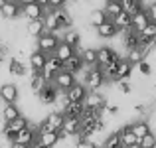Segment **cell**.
<instances>
[{
  "mask_svg": "<svg viewBox=\"0 0 156 148\" xmlns=\"http://www.w3.org/2000/svg\"><path fill=\"white\" fill-rule=\"evenodd\" d=\"M6 2H8V0H0V10L4 8V4H6Z\"/></svg>",
  "mask_w": 156,
  "mask_h": 148,
  "instance_id": "681fc988",
  "label": "cell"
},
{
  "mask_svg": "<svg viewBox=\"0 0 156 148\" xmlns=\"http://www.w3.org/2000/svg\"><path fill=\"white\" fill-rule=\"evenodd\" d=\"M20 115H22V111H20V107L16 105H4L2 107V121H4V125L6 122H12L14 118H18Z\"/></svg>",
  "mask_w": 156,
  "mask_h": 148,
  "instance_id": "d6a6232c",
  "label": "cell"
},
{
  "mask_svg": "<svg viewBox=\"0 0 156 148\" xmlns=\"http://www.w3.org/2000/svg\"><path fill=\"white\" fill-rule=\"evenodd\" d=\"M73 148H99V144H95L93 140H77L73 142Z\"/></svg>",
  "mask_w": 156,
  "mask_h": 148,
  "instance_id": "b9f144b4",
  "label": "cell"
},
{
  "mask_svg": "<svg viewBox=\"0 0 156 148\" xmlns=\"http://www.w3.org/2000/svg\"><path fill=\"white\" fill-rule=\"evenodd\" d=\"M138 146L140 148H156V132H150L146 134L144 138L138 140Z\"/></svg>",
  "mask_w": 156,
  "mask_h": 148,
  "instance_id": "74e56055",
  "label": "cell"
},
{
  "mask_svg": "<svg viewBox=\"0 0 156 148\" xmlns=\"http://www.w3.org/2000/svg\"><path fill=\"white\" fill-rule=\"evenodd\" d=\"M28 125H30V118H28L26 115H20V117H18V118H14L12 122H6V125H4V129H2V136L6 138L8 142H12L16 134H18L22 129H26Z\"/></svg>",
  "mask_w": 156,
  "mask_h": 148,
  "instance_id": "277c9868",
  "label": "cell"
},
{
  "mask_svg": "<svg viewBox=\"0 0 156 148\" xmlns=\"http://www.w3.org/2000/svg\"><path fill=\"white\" fill-rule=\"evenodd\" d=\"M81 130V121L79 118H67L65 117L63 126H61V132H63L65 138H75Z\"/></svg>",
  "mask_w": 156,
  "mask_h": 148,
  "instance_id": "2e32d148",
  "label": "cell"
},
{
  "mask_svg": "<svg viewBox=\"0 0 156 148\" xmlns=\"http://www.w3.org/2000/svg\"><path fill=\"white\" fill-rule=\"evenodd\" d=\"M48 2H50V0H36V4H40L42 8H46V6H48Z\"/></svg>",
  "mask_w": 156,
  "mask_h": 148,
  "instance_id": "7dc6e473",
  "label": "cell"
},
{
  "mask_svg": "<svg viewBox=\"0 0 156 148\" xmlns=\"http://www.w3.org/2000/svg\"><path fill=\"white\" fill-rule=\"evenodd\" d=\"M63 69H65V71H69V73H73V75L77 77L85 69V65H83V61H81V57L75 53V55H71L67 61H63Z\"/></svg>",
  "mask_w": 156,
  "mask_h": 148,
  "instance_id": "cb8c5ba5",
  "label": "cell"
},
{
  "mask_svg": "<svg viewBox=\"0 0 156 148\" xmlns=\"http://www.w3.org/2000/svg\"><path fill=\"white\" fill-rule=\"evenodd\" d=\"M0 99L4 105H14L20 99V89L16 83H2L0 85Z\"/></svg>",
  "mask_w": 156,
  "mask_h": 148,
  "instance_id": "9c48e42d",
  "label": "cell"
},
{
  "mask_svg": "<svg viewBox=\"0 0 156 148\" xmlns=\"http://www.w3.org/2000/svg\"><path fill=\"white\" fill-rule=\"evenodd\" d=\"M51 83H53V87H55L59 93H65L67 89H71L73 85L77 83V77L73 75V73H69V71H65V69H63V71H59L55 75V79H53Z\"/></svg>",
  "mask_w": 156,
  "mask_h": 148,
  "instance_id": "ba28073f",
  "label": "cell"
},
{
  "mask_svg": "<svg viewBox=\"0 0 156 148\" xmlns=\"http://www.w3.org/2000/svg\"><path fill=\"white\" fill-rule=\"evenodd\" d=\"M103 10H105L107 18H109V20H113L115 16H119V14L122 12V4H121V2H105Z\"/></svg>",
  "mask_w": 156,
  "mask_h": 148,
  "instance_id": "8d00e7d4",
  "label": "cell"
},
{
  "mask_svg": "<svg viewBox=\"0 0 156 148\" xmlns=\"http://www.w3.org/2000/svg\"><path fill=\"white\" fill-rule=\"evenodd\" d=\"M133 65L129 63V61L125 59V57H121V61H119V67H117V81H125V79H130V75H133Z\"/></svg>",
  "mask_w": 156,
  "mask_h": 148,
  "instance_id": "1f68e13d",
  "label": "cell"
},
{
  "mask_svg": "<svg viewBox=\"0 0 156 148\" xmlns=\"http://www.w3.org/2000/svg\"><path fill=\"white\" fill-rule=\"evenodd\" d=\"M121 148H122V146H121Z\"/></svg>",
  "mask_w": 156,
  "mask_h": 148,
  "instance_id": "db71d44e",
  "label": "cell"
},
{
  "mask_svg": "<svg viewBox=\"0 0 156 148\" xmlns=\"http://www.w3.org/2000/svg\"><path fill=\"white\" fill-rule=\"evenodd\" d=\"M87 93H89L87 87H85L83 83L77 81L71 89H67V91L63 93V97H65V101H67V103H83L85 97H87Z\"/></svg>",
  "mask_w": 156,
  "mask_h": 148,
  "instance_id": "7c38bea8",
  "label": "cell"
},
{
  "mask_svg": "<svg viewBox=\"0 0 156 148\" xmlns=\"http://www.w3.org/2000/svg\"><path fill=\"white\" fill-rule=\"evenodd\" d=\"M46 59H48L46 53H42V51H38V49H34V51L28 55V61H30L32 73H42L44 65H46Z\"/></svg>",
  "mask_w": 156,
  "mask_h": 148,
  "instance_id": "e0dca14e",
  "label": "cell"
},
{
  "mask_svg": "<svg viewBox=\"0 0 156 148\" xmlns=\"http://www.w3.org/2000/svg\"><path fill=\"white\" fill-rule=\"evenodd\" d=\"M105 2H121V0H105Z\"/></svg>",
  "mask_w": 156,
  "mask_h": 148,
  "instance_id": "f907efd6",
  "label": "cell"
},
{
  "mask_svg": "<svg viewBox=\"0 0 156 148\" xmlns=\"http://www.w3.org/2000/svg\"><path fill=\"white\" fill-rule=\"evenodd\" d=\"M51 14H53V20H55V24H57V30H59L61 34L73 26V16L67 12V8H57V10H51Z\"/></svg>",
  "mask_w": 156,
  "mask_h": 148,
  "instance_id": "30bf717a",
  "label": "cell"
},
{
  "mask_svg": "<svg viewBox=\"0 0 156 148\" xmlns=\"http://www.w3.org/2000/svg\"><path fill=\"white\" fill-rule=\"evenodd\" d=\"M95 32H97V38H101V40H113V38L119 36V30L115 28V24L111 22V20H107L103 26L95 28Z\"/></svg>",
  "mask_w": 156,
  "mask_h": 148,
  "instance_id": "7402d4cb",
  "label": "cell"
},
{
  "mask_svg": "<svg viewBox=\"0 0 156 148\" xmlns=\"http://www.w3.org/2000/svg\"><path fill=\"white\" fill-rule=\"evenodd\" d=\"M36 140H38V125H32V122H30L26 129H22L18 134H16L12 142L22 144V146H30V144H34Z\"/></svg>",
  "mask_w": 156,
  "mask_h": 148,
  "instance_id": "8992f818",
  "label": "cell"
},
{
  "mask_svg": "<svg viewBox=\"0 0 156 148\" xmlns=\"http://www.w3.org/2000/svg\"><path fill=\"white\" fill-rule=\"evenodd\" d=\"M8 73H10V75H16V77H24L28 73V67L18 57H12V59L8 61Z\"/></svg>",
  "mask_w": 156,
  "mask_h": 148,
  "instance_id": "f546056e",
  "label": "cell"
},
{
  "mask_svg": "<svg viewBox=\"0 0 156 148\" xmlns=\"http://www.w3.org/2000/svg\"><path fill=\"white\" fill-rule=\"evenodd\" d=\"M26 34L32 36V38L38 40L42 34H46V24H44V18L42 20H32V22H26Z\"/></svg>",
  "mask_w": 156,
  "mask_h": 148,
  "instance_id": "484cf974",
  "label": "cell"
},
{
  "mask_svg": "<svg viewBox=\"0 0 156 148\" xmlns=\"http://www.w3.org/2000/svg\"><path fill=\"white\" fill-rule=\"evenodd\" d=\"M46 85H48V81L44 79L42 73H32V75H30V89H32V93H34V95H38V93L42 91Z\"/></svg>",
  "mask_w": 156,
  "mask_h": 148,
  "instance_id": "836d02e7",
  "label": "cell"
},
{
  "mask_svg": "<svg viewBox=\"0 0 156 148\" xmlns=\"http://www.w3.org/2000/svg\"><path fill=\"white\" fill-rule=\"evenodd\" d=\"M16 2H18V4H20V6H22V8H24V6H28V4H34V2H36V0H16Z\"/></svg>",
  "mask_w": 156,
  "mask_h": 148,
  "instance_id": "bcb514c9",
  "label": "cell"
},
{
  "mask_svg": "<svg viewBox=\"0 0 156 148\" xmlns=\"http://www.w3.org/2000/svg\"><path fill=\"white\" fill-rule=\"evenodd\" d=\"M117 59H121V53H119L113 46L97 48V65H99V67H105V65L111 63V61H117Z\"/></svg>",
  "mask_w": 156,
  "mask_h": 148,
  "instance_id": "52a82bcc",
  "label": "cell"
},
{
  "mask_svg": "<svg viewBox=\"0 0 156 148\" xmlns=\"http://www.w3.org/2000/svg\"><path fill=\"white\" fill-rule=\"evenodd\" d=\"M129 148H140V146H138V144H133V146H129Z\"/></svg>",
  "mask_w": 156,
  "mask_h": 148,
  "instance_id": "816d5d0a",
  "label": "cell"
},
{
  "mask_svg": "<svg viewBox=\"0 0 156 148\" xmlns=\"http://www.w3.org/2000/svg\"><path fill=\"white\" fill-rule=\"evenodd\" d=\"M107 20H109V18H107V14H105L103 8H93V10L87 14V24H89L91 28H99V26H103Z\"/></svg>",
  "mask_w": 156,
  "mask_h": 148,
  "instance_id": "44dd1931",
  "label": "cell"
},
{
  "mask_svg": "<svg viewBox=\"0 0 156 148\" xmlns=\"http://www.w3.org/2000/svg\"><path fill=\"white\" fill-rule=\"evenodd\" d=\"M117 91L121 95H129L133 91V85H130V79H125V81H117Z\"/></svg>",
  "mask_w": 156,
  "mask_h": 148,
  "instance_id": "f35d334b",
  "label": "cell"
},
{
  "mask_svg": "<svg viewBox=\"0 0 156 148\" xmlns=\"http://www.w3.org/2000/svg\"><path fill=\"white\" fill-rule=\"evenodd\" d=\"M53 55H55L59 61H67L71 55H75V49H73L71 46H67V44L59 42V46H57V49H55V53H53Z\"/></svg>",
  "mask_w": 156,
  "mask_h": 148,
  "instance_id": "d590c367",
  "label": "cell"
},
{
  "mask_svg": "<svg viewBox=\"0 0 156 148\" xmlns=\"http://www.w3.org/2000/svg\"><path fill=\"white\" fill-rule=\"evenodd\" d=\"M121 136H119L117 130H111L109 134L103 138V142H101V148H121Z\"/></svg>",
  "mask_w": 156,
  "mask_h": 148,
  "instance_id": "e575fe53",
  "label": "cell"
},
{
  "mask_svg": "<svg viewBox=\"0 0 156 148\" xmlns=\"http://www.w3.org/2000/svg\"><path fill=\"white\" fill-rule=\"evenodd\" d=\"M79 57H81L85 67H95L97 65V48H83Z\"/></svg>",
  "mask_w": 156,
  "mask_h": 148,
  "instance_id": "4dcf8cb0",
  "label": "cell"
},
{
  "mask_svg": "<svg viewBox=\"0 0 156 148\" xmlns=\"http://www.w3.org/2000/svg\"><path fill=\"white\" fill-rule=\"evenodd\" d=\"M28 148H42V146H40V144H38V140H36V142H34V144H30V146H28Z\"/></svg>",
  "mask_w": 156,
  "mask_h": 148,
  "instance_id": "c3c4849f",
  "label": "cell"
},
{
  "mask_svg": "<svg viewBox=\"0 0 156 148\" xmlns=\"http://www.w3.org/2000/svg\"><path fill=\"white\" fill-rule=\"evenodd\" d=\"M8 53H10V48H8V44L4 42V40H0V63H4V59L8 57Z\"/></svg>",
  "mask_w": 156,
  "mask_h": 148,
  "instance_id": "7bdbcfd3",
  "label": "cell"
},
{
  "mask_svg": "<svg viewBox=\"0 0 156 148\" xmlns=\"http://www.w3.org/2000/svg\"><path fill=\"white\" fill-rule=\"evenodd\" d=\"M59 71H63V61H59L55 55H48L46 65H44V69H42L44 79H46L48 83H51V81L55 79V75H57Z\"/></svg>",
  "mask_w": 156,
  "mask_h": 148,
  "instance_id": "5b68a950",
  "label": "cell"
},
{
  "mask_svg": "<svg viewBox=\"0 0 156 148\" xmlns=\"http://www.w3.org/2000/svg\"><path fill=\"white\" fill-rule=\"evenodd\" d=\"M148 53H150V49H140V48H136V49H129V51H126V57H125V59L129 61L133 67H136L140 61H144L146 57H148Z\"/></svg>",
  "mask_w": 156,
  "mask_h": 148,
  "instance_id": "603a6c76",
  "label": "cell"
},
{
  "mask_svg": "<svg viewBox=\"0 0 156 148\" xmlns=\"http://www.w3.org/2000/svg\"><path fill=\"white\" fill-rule=\"evenodd\" d=\"M119 111H121V109H119V105L107 103V105H105V109H103V113H109L111 117H117V115H119Z\"/></svg>",
  "mask_w": 156,
  "mask_h": 148,
  "instance_id": "ee69618b",
  "label": "cell"
},
{
  "mask_svg": "<svg viewBox=\"0 0 156 148\" xmlns=\"http://www.w3.org/2000/svg\"><path fill=\"white\" fill-rule=\"evenodd\" d=\"M22 18L26 22H32V20H42L44 18V8L40 4H28V6L22 8Z\"/></svg>",
  "mask_w": 156,
  "mask_h": 148,
  "instance_id": "ac0fdd59",
  "label": "cell"
},
{
  "mask_svg": "<svg viewBox=\"0 0 156 148\" xmlns=\"http://www.w3.org/2000/svg\"><path fill=\"white\" fill-rule=\"evenodd\" d=\"M150 24L148 16H146V10L142 8V10H138L136 14H133V30L134 32H142L146 26Z\"/></svg>",
  "mask_w": 156,
  "mask_h": 148,
  "instance_id": "f1b7e54d",
  "label": "cell"
},
{
  "mask_svg": "<svg viewBox=\"0 0 156 148\" xmlns=\"http://www.w3.org/2000/svg\"><path fill=\"white\" fill-rule=\"evenodd\" d=\"M59 36L55 34H50V32H46V34H42L38 40H36V49L42 53H46V55H53L55 53L57 46H59Z\"/></svg>",
  "mask_w": 156,
  "mask_h": 148,
  "instance_id": "3957f363",
  "label": "cell"
},
{
  "mask_svg": "<svg viewBox=\"0 0 156 148\" xmlns=\"http://www.w3.org/2000/svg\"><path fill=\"white\" fill-rule=\"evenodd\" d=\"M63 121H65V115L61 113V111H51V113H48L46 117L38 122V134L57 132V130H61V126H63Z\"/></svg>",
  "mask_w": 156,
  "mask_h": 148,
  "instance_id": "7a4b0ae2",
  "label": "cell"
},
{
  "mask_svg": "<svg viewBox=\"0 0 156 148\" xmlns=\"http://www.w3.org/2000/svg\"><path fill=\"white\" fill-rule=\"evenodd\" d=\"M85 109H93V111H103L105 105H107V97L99 91H89L87 97L83 101Z\"/></svg>",
  "mask_w": 156,
  "mask_h": 148,
  "instance_id": "4fadbf2b",
  "label": "cell"
},
{
  "mask_svg": "<svg viewBox=\"0 0 156 148\" xmlns=\"http://www.w3.org/2000/svg\"><path fill=\"white\" fill-rule=\"evenodd\" d=\"M83 111H85L83 103H65V107L61 109V113H63L67 118H81Z\"/></svg>",
  "mask_w": 156,
  "mask_h": 148,
  "instance_id": "4316f807",
  "label": "cell"
},
{
  "mask_svg": "<svg viewBox=\"0 0 156 148\" xmlns=\"http://www.w3.org/2000/svg\"><path fill=\"white\" fill-rule=\"evenodd\" d=\"M48 6L53 8V10H57V8H65V6H67V0H50Z\"/></svg>",
  "mask_w": 156,
  "mask_h": 148,
  "instance_id": "f6af8a7d",
  "label": "cell"
},
{
  "mask_svg": "<svg viewBox=\"0 0 156 148\" xmlns=\"http://www.w3.org/2000/svg\"><path fill=\"white\" fill-rule=\"evenodd\" d=\"M0 16L4 20H16V18H22V6H20L16 0H8L4 4V8L0 10Z\"/></svg>",
  "mask_w": 156,
  "mask_h": 148,
  "instance_id": "5bb4252c",
  "label": "cell"
},
{
  "mask_svg": "<svg viewBox=\"0 0 156 148\" xmlns=\"http://www.w3.org/2000/svg\"><path fill=\"white\" fill-rule=\"evenodd\" d=\"M136 67H138V73H140V75H144V77H148L150 73H152V63H150L148 59L140 61V63H138Z\"/></svg>",
  "mask_w": 156,
  "mask_h": 148,
  "instance_id": "60d3db41",
  "label": "cell"
},
{
  "mask_svg": "<svg viewBox=\"0 0 156 148\" xmlns=\"http://www.w3.org/2000/svg\"><path fill=\"white\" fill-rule=\"evenodd\" d=\"M154 89H156V81H154Z\"/></svg>",
  "mask_w": 156,
  "mask_h": 148,
  "instance_id": "f5cc1de1",
  "label": "cell"
},
{
  "mask_svg": "<svg viewBox=\"0 0 156 148\" xmlns=\"http://www.w3.org/2000/svg\"><path fill=\"white\" fill-rule=\"evenodd\" d=\"M129 126H130V130H133V134L136 136V140H140V138H144L146 134L152 132V126H150V125H148V121H144V118L133 121Z\"/></svg>",
  "mask_w": 156,
  "mask_h": 148,
  "instance_id": "9a60e30c",
  "label": "cell"
},
{
  "mask_svg": "<svg viewBox=\"0 0 156 148\" xmlns=\"http://www.w3.org/2000/svg\"><path fill=\"white\" fill-rule=\"evenodd\" d=\"M111 22L115 24V28L119 30V34H122V32H126V30H133V16L126 14L125 10H122L119 16H115Z\"/></svg>",
  "mask_w": 156,
  "mask_h": 148,
  "instance_id": "d6986e66",
  "label": "cell"
},
{
  "mask_svg": "<svg viewBox=\"0 0 156 148\" xmlns=\"http://www.w3.org/2000/svg\"><path fill=\"white\" fill-rule=\"evenodd\" d=\"M38 144L42 148H55L59 144V134L57 132H42V134H38Z\"/></svg>",
  "mask_w": 156,
  "mask_h": 148,
  "instance_id": "83f0119b",
  "label": "cell"
},
{
  "mask_svg": "<svg viewBox=\"0 0 156 148\" xmlns=\"http://www.w3.org/2000/svg\"><path fill=\"white\" fill-rule=\"evenodd\" d=\"M117 132H119V136H121V144H122V148H129V146H133V144H138L136 136L133 134V130H130L129 125H125V126H121V129H117Z\"/></svg>",
  "mask_w": 156,
  "mask_h": 148,
  "instance_id": "d4e9b609",
  "label": "cell"
},
{
  "mask_svg": "<svg viewBox=\"0 0 156 148\" xmlns=\"http://www.w3.org/2000/svg\"><path fill=\"white\" fill-rule=\"evenodd\" d=\"M79 75H83V79H81L79 83H83L85 87H87V91H99V89L107 83L105 73H103V69H101L99 65H95V67H85Z\"/></svg>",
  "mask_w": 156,
  "mask_h": 148,
  "instance_id": "6da1fadb",
  "label": "cell"
},
{
  "mask_svg": "<svg viewBox=\"0 0 156 148\" xmlns=\"http://www.w3.org/2000/svg\"><path fill=\"white\" fill-rule=\"evenodd\" d=\"M144 10H146V16H148V20L152 24H156V0H152V2L144 4Z\"/></svg>",
  "mask_w": 156,
  "mask_h": 148,
  "instance_id": "ab89813d",
  "label": "cell"
},
{
  "mask_svg": "<svg viewBox=\"0 0 156 148\" xmlns=\"http://www.w3.org/2000/svg\"><path fill=\"white\" fill-rule=\"evenodd\" d=\"M61 42L67 44V46H71L73 49L79 48L81 42H83V38H81V32L75 30V28H69V30H65L63 34H61Z\"/></svg>",
  "mask_w": 156,
  "mask_h": 148,
  "instance_id": "ffe728a7",
  "label": "cell"
},
{
  "mask_svg": "<svg viewBox=\"0 0 156 148\" xmlns=\"http://www.w3.org/2000/svg\"><path fill=\"white\" fill-rule=\"evenodd\" d=\"M36 97H38L40 105L50 107V105H55V103H57V99H59V91H57V89L53 87V83H48L46 87H44V89H42V91H40Z\"/></svg>",
  "mask_w": 156,
  "mask_h": 148,
  "instance_id": "8fae6325",
  "label": "cell"
}]
</instances>
